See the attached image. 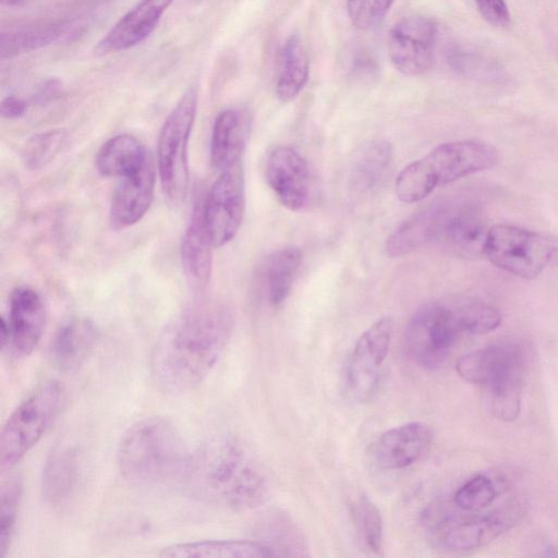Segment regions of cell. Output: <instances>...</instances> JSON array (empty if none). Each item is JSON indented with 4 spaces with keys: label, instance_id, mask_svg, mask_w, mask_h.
<instances>
[{
    "label": "cell",
    "instance_id": "e0dca14e",
    "mask_svg": "<svg viewBox=\"0 0 558 558\" xmlns=\"http://www.w3.org/2000/svg\"><path fill=\"white\" fill-rule=\"evenodd\" d=\"M155 183L156 170L150 155L136 171L120 178L109 213L114 230L128 229L145 216L154 198Z\"/></svg>",
    "mask_w": 558,
    "mask_h": 558
},
{
    "label": "cell",
    "instance_id": "d590c367",
    "mask_svg": "<svg viewBox=\"0 0 558 558\" xmlns=\"http://www.w3.org/2000/svg\"><path fill=\"white\" fill-rule=\"evenodd\" d=\"M393 0H347L351 23L360 29H372L379 25Z\"/></svg>",
    "mask_w": 558,
    "mask_h": 558
},
{
    "label": "cell",
    "instance_id": "7a4b0ae2",
    "mask_svg": "<svg viewBox=\"0 0 558 558\" xmlns=\"http://www.w3.org/2000/svg\"><path fill=\"white\" fill-rule=\"evenodd\" d=\"M182 480L199 500L236 511L257 508L269 496L259 465L229 436L211 438L191 453Z\"/></svg>",
    "mask_w": 558,
    "mask_h": 558
},
{
    "label": "cell",
    "instance_id": "484cf974",
    "mask_svg": "<svg viewBox=\"0 0 558 558\" xmlns=\"http://www.w3.org/2000/svg\"><path fill=\"white\" fill-rule=\"evenodd\" d=\"M310 73L306 50L298 36H290L280 52L276 81V95L279 100H293L303 89Z\"/></svg>",
    "mask_w": 558,
    "mask_h": 558
},
{
    "label": "cell",
    "instance_id": "4316f807",
    "mask_svg": "<svg viewBox=\"0 0 558 558\" xmlns=\"http://www.w3.org/2000/svg\"><path fill=\"white\" fill-rule=\"evenodd\" d=\"M301 262L302 252L295 246L279 248L267 257L264 281L271 306H280L289 296Z\"/></svg>",
    "mask_w": 558,
    "mask_h": 558
},
{
    "label": "cell",
    "instance_id": "5b68a950",
    "mask_svg": "<svg viewBox=\"0 0 558 558\" xmlns=\"http://www.w3.org/2000/svg\"><path fill=\"white\" fill-rule=\"evenodd\" d=\"M498 161V151L480 141L441 144L407 166L396 180V195L403 203H417L436 187L486 170Z\"/></svg>",
    "mask_w": 558,
    "mask_h": 558
},
{
    "label": "cell",
    "instance_id": "4dcf8cb0",
    "mask_svg": "<svg viewBox=\"0 0 558 558\" xmlns=\"http://www.w3.org/2000/svg\"><path fill=\"white\" fill-rule=\"evenodd\" d=\"M353 522L364 547L373 554L383 548V519L377 506L364 495H360L351 505Z\"/></svg>",
    "mask_w": 558,
    "mask_h": 558
},
{
    "label": "cell",
    "instance_id": "d6a6232c",
    "mask_svg": "<svg viewBox=\"0 0 558 558\" xmlns=\"http://www.w3.org/2000/svg\"><path fill=\"white\" fill-rule=\"evenodd\" d=\"M497 495L494 480L486 474H477L456 490L452 501L462 510L480 512L492 505Z\"/></svg>",
    "mask_w": 558,
    "mask_h": 558
},
{
    "label": "cell",
    "instance_id": "603a6c76",
    "mask_svg": "<svg viewBox=\"0 0 558 558\" xmlns=\"http://www.w3.org/2000/svg\"><path fill=\"white\" fill-rule=\"evenodd\" d=\"M98 339L95 324L86 317H75L59 327L51 344L52 362L63 371L82 365L93 352Z\"/></svg>",
    "mask_w": 558,
    "mask_h": 558
},
{
    "label": "cell",
    "instance_id": "8fae6325",
    "mask_svg": "<svg viewBox=\"0 0 558 558\" xmlns=\"http://www.w3.org/2000/svg\"><path fill=\"white\" fill-rule=\"evenodd\" d=\"M558 253V243L538 232L511 225L489 228L484 255L498 268L522 279H534Z\"/></svg>",
    "mask_w": 558,
    "mask_h": 558
},
{
    "label": "cell",
    "instance_id": "60d3db41",
    "mask_svg": "<svg viewBox=\"0 0 558 558\" xmlns=\"http://www.w3.org/2000/svg\"><path fill=\"white\" fill-rule=\"evenodd\" d=\"M1 1H2V3L8 4V5H14L20 2V0H1Z\"/></svg>",
    "mask_w": 558,
    "mask_h": 558
},
{
    "label": "cell",
    "instance_id": "277c9868",
    "mask_svg": "<svg viewBox=\"0 0 558 558\" xmlns=\"http://www.w3.org/2000/svg\"><path fill=\"white\" fill-rule=\"evenodd\" d=\"M190 454L170 420L149 416L125 432L118 447L117 461L126 481L151 486L182 478Z\"/></svg>",
    "mask_w": 558,
    "mask_h": 558
},
{
    "label": "cell",
    "instance_id": "44dd1931",
    "mask_svg": "<svg viewBox=\"0 0 558 558\" xmlns=\"http://www.w3.org/2000/svg\"><path fill=\"white\" fill-rule=\"evenodd\" d=\"M250 132V119L239 109L221 111L213 126L210 162L215 170L223 172L241 165Z\"/></svg>",
    "mask_w": 558,
    "mask_h": 558
},
{
    "label": "cell",
    "instance_id": "8d00e7d4",
    "mask_svg": "<svg viewBox=\"0 0 558 558\" xmlns=\"http://www.w3.org/2000/svg\"><path fill=\"white\" fill-rule=\"evenodd\" d=\"M450 60L459 71L478 78L495 80L501 74V70L496 63L478 54L457 51L452 52Z\"/></svg>",
    "mask_w": 558,
    "mask_h": 558
},
{
    "label": "cell",
    "instance_id": "74e56055",
    "mask_svg": "<svg viewBox=\"0 0 558 558\" xmlns=\"http://www.w3.org/2000/svg\"><path fill=\"white\" fill-rule=\"evenodd\" d=\"M483 19L493 26L506 27L511 16L505 0H475Z\"/></svg>",
    "mask_w": 558,
    "mask_h": 558
},
{
    "label": "cell",
    "instance_id": "8992f818",
    "mask_svg": "<svg viewBox=\"0 0 558 558\" xmlns=\"http://www.w3.org/2000/svg\"><path fill=\"white\" fill-rule=\"evenodd\" d=\"M524 361L519 344L500 342L460 356L456 371L465 381L484 389L495 417L511 422L520 413Z\"/></svg>",
    "mask_w": 558,
    "mask_h": 558
},
{
    "label": "cell",
    "instance_id": "7c38bea8",
    "mask_svg": "<svg viewBox=\"0 0 558 558\" xmlns=\"http://www.w3.org/2000/svg\"><path fill=\"white\" fill-rule=\"evenodd\" d=\"M393 323L383 317L369 326L357 339L345 367V386L351 397L360 402L376 392L383 364L387 357Z\"/></svg>",
    "mask_w": 558,
    "mask_h": 558
},
{
    "label": "cell",
    "instance_id": "6da1fadb",
    "mask_svg": "<svg viewBox=\"0 0 558 558\" xmlns=\"http://www.w3.org/2000/svg\"><path fill=\"white\" fill-rule=\"evenodd\" d=\"M233 314L219 302H201L175 316L150 354V373L165 392L181 395L198 387L220 360L233 330Z\"/></svg>",
    "mask_w": 558,
    "mask_h": 558
},
{
    "label": "cell",
    "instance_id": "836d02e7",
    "mask_svg": "<svg viewBox=\"0 0 558 558\" xmlns=\"http://www.w3.org/2000/svg\"><path fill=\"white\" fill-rule=\"evenodd\" d=\"M64 130H51L31 137L23 147L24 165L31 170L45 167L60 150L65 141Z\"/></svg>",
    "mask_w": 558,
    "mask_h": 558
},
{
    "label": "cell",
    "instance_id": "52a82bcc",
    "mask_svg": "<svg viewBox=\"0 0 558 558\" xmlns=\"http://www.w3.org/2000/svg\"><path fill=\"white\" fill-rule=\"evenodd\" d=\"M66 389L51 379L37 386L14 409L0 435V465L10 470L19 463L54 424L66 403Z\"/></svg>",
    "mask_w": 558,
    "mask_h": 558
},
{
    "label": "cell",
    "instance_id": "f546056e",
    "mask_svg": "<svg viewBox=\"0 0 558 558\" xmlns=\"http://www.w3.org/2000/svg\"><path fill=\"white\" fill-rule=\"evenodd\" d=\"M266 543L275 557L307 556V546L300 530L291 519L283 513H272L266 521Z\"/></svg>",
    "mask_w": 558,
    "mask_h": 558
},
{
    "label": "cell",
    "instance_id": "4fadbf2b",
    "mask_svg": "<svg viewBox=\"0 0 558 558\" xmlns=\"http://www.w3.org/2000/svg\"><path fill=\"white\" fill-rule=\"evenodd\" d=\"M245 210L242 167L220 172L203 202L207 232L215 247L229 243L240 230Z\"/></svg>",
    "mask_w": 558,
    "mask_h": 558
},
{
    "label": "cell",
    "instance_id": "1f68e13d",
    "mask_svg": "<svg viewBox=\"0 0 558 558\" xmlns=\"http://www.w3.org/2000/svg\"><path fill=\"white\" fill-rule=\"evenodd\" d=\"M22 498V481L10 475L0 488V556L4 557L11 546Z\"/></svg>",
    "mask_w": 558,
    "mask_h": 558
},
{
    "label": "cell",
    "instance_id": "9c48e42d",
    "mask_svg": "<svg viewBox=\"0 0 558 558\" xmlns=\"http://www.w3.org/2000/svg\"><path fill=\"white\" fill-rule=\"evenodd\" d=\"M198 94L190 87L166 118L158 137V173L169 203L179 206L190 182L189 142L196 117Z\"/></svg>",
    "mask_w": 558,
    "mask_h": 558
},
{
    "label": "cell",
    "instance_id": "3957f363",
    "mask_svg": "<svg viewBox=\"0 0 558 558\" xmlns=\"http://www.w3.org/2000/svg\"><path fill=\"white\" fill-rule=\"evenodd\" d=\"M489 228L484 215L474 206L433 204L412 215L390 234L386 252L391 257H400L438 244L461 257H478L484 255Z\"/></svg>",
    "mask_w": 558,
    "mask_h": 558
},
{
    "label": "cell",
    "instance_id": "83f0119b",
    "mask_svg": "<svg viewBox=\"0 0 558 558\" xmlns=\"http://www.w3.org/2000/svg\"><path fill=\"white\" fill-rule=\"evenodd\" d=\"M70 25L65 21L45 22L3 32L1 58H12L48 46L65 35Z\"/></svg>",
    "mask_w": 558,
    "mask_h": 558
},
{
    "label": "cell",
    "instance_id": "2e32d148",
    "mask_svg": "<svg viewBox=\"0 0 558 558\" xmlns=\"http://www.w3.org/2000/svg\"><path fill=\"white\" fill-rule=\"evenodd\" d=\"M266 179L287 209L299 211L306 206L311 193L310 168L295 149L289 146L274 149L266 161Z\"/></svg>",
    "mask_w": 558,
    "mask_h": 558
},
{
    "label": "cell",
    "instance_id": "ba28073f",
    "mask_svg": "<svg viewBox=\"0 0 558 558\" xmlns=\"http://www.w3.org/2000/svg\"><path fill=\"white\" fill-rule=\"evenodd\" d=\"M480 512L462 510L452 500L438 501L424 510L422 522L436 546L463 553L486 545L517 520V511L509 508L490 513Z\"/></svg>",
    "mask_w": 558,
    "mask_h": 558
},
{
    "label": "cell",
    "instance_id": "d6986e66",
    "mask_svg": "<svg viewBox=\"0 0 558 558\" xmlns=\"http://www.w3.org/2000/svg\"><path fill=\"white\" fill-rule=\"evenodd\" d=\"M432 444L430 428L421 422H411L383 433L372 447L378 466L400 470L420 460Z\"/></svg>",
    "mask_w": 558,
    "mask_h": 558
},
{
    "label": "cell",
    "instance_id": "9a60e30c",
    "mask_svg": "<svg viewBox=\"0 0 558 558\" xmlns=\"http://www.w3.org/2000/svg\"><path fill=\"white\" fill-rule=\"evenodd\" d=\"M437 25L426 16L412 15L397 22L389 32L388 54L393 68L408 76L427 72L435 56Z\"/></svg>",
    "mask_w": 558,
    "mask_h": 558
},
{
    "label": "cell",
    "instance_id": "cb8c5ba5",
    "mask_svg": "<svg viewBox=\"0 0 558 558\" xmlns=\"http://www.w3.org/2000/svg\"><path fill=\"white\" fill-rule=\"evenodd\" d=\"M159 556L171 558H269L272 550L259 542L219 539L174 544L161 549Z\"/></svg>",
    "mask_w": 558,
    "mask_h": 558
},
{
    "label": "cell",
    "instance_id": "f35d334b",
    "mask_svg": "<svg viewBox=\"0 0 558 558\" xmlns=\"http://www.w3.org/2000/svg\"><path fill=\"white\" fill-rule=\"evenodd\" d=\"M27 109V102L14 95L7 96L2 99L0 111L5 119H16L22 117Z\"/></svg>",
    "mask_w": 558,
    "mask_h": 558
},
{
    "label": "cell",
    "instance_id": "e575fe53",
    "mask_svg": "<svg viewBox=\"0 0 558 558\" xmlns=\"http://www.w3.org/2000/svg\"><path fill=\"white\" fill-rule=\"evenodd\" d=\"M459 304L465 333H487L501 323V315L494 306L471 299H459Z\"/></svg>",
    "mask_w": 558,
    "mask_h": 558
},
{
    "label": "cell",
    "instance_id": "d4e9b609",
    "mask_svg": "<svg viewBox=\"0 0 558 558\" xmlns=\"http://www.w3.org/2000/svg\"><path fill=\"white\" fill-rule=\"evenodd\" d=\"M149 155L135 136L119 134L101 145L95 165L101 175L120 179L136 171Z\"/></svg>",
    "mask_w": 558,
    "mask_h": 558
},
{
    "label": "cell",
    "instance_id": "7402d4cb",
    "mask_svg": "<svg viewBox=\"0 0 558 558\" xmlns=\"http://www.w3.org/2000/svg\"><path fill=\"white\" fill-rule=\"evenodd\" d=\"M214 244L207 232L203 202L195 204L191 220L181 242V262L184 274L195 288L203 289L210 280Z\"/></svg>",
    "mask_w": 558,
    "mask_h": 558
},
{
    "label": "cell",
    "instance_id": "ac0fdd59",
    "mask_svg": "<svg viewBox=\"0 0 558 558\" xmlns=\"http://www.w3.org/2000/svg\"><path fill=\"white\" fill-rule=\"evenodd\" d=\"M82 478V456L72 442H61L46 458L41 474L45 501L54 509L70 505L75 498Z\"/></svg>",
    "mask_w": 558,
    "mask_h": 558
},
{
    "label": "cell",
    "instance_id": "ffe728a7",
    "mask_svg": "<svg viewBox=\"0 0 558 558\" xmlns=\"http://www.w3.org/2000/svg\"><path fill=\"white\" fill-rule=\"evenodd\" d=\"M173 0H140L95 47L97 54L128 50L143 43L157 27Z\"/></svg>",
    "mask_w": 558,
    "mask_h": 558
},
{
    "label": "cell",
    "instance_id": "5bb4252c",
    "mask_svg": "<svg viewBox=\"0 0 558 558\" xmlns=\"http://www.w3.org/2000/svg\"><path fill=\"white\" fill-rule=\"evenodd\" d=\"M45 324L40 295L29 288H16L10 296L8 316L1 318L2 351L13 359L27 357L39 343Z\"/></svg>",
    "mask_w": 558,
    "mask_h": 558
},
{
    "label": "cell",
    "instance_id": "f1b7e54d",
    "mask_svg": "<svg viewBox=\"0 0 558 558\" xmlns=\"http://www.w3.org/2000/svg\"><path fill=\"white\" fill-rule=\"evenodd\" d=\"M391 154V146L385 141H373L363 145L352 161V187L364 192L376 186L389 167Z\"/></svg>",
    "mask_w": 558,
    "mask_h": 558
},
{
    "label": "cell",
    "instance_id": "ab89813d",
    "mask_svg": "<svg viewBox=\"0 0 558 558\" xmlns=\"http://www.w3.org/2000/svg\"><path fill=\"white\" fill-rule=\"evenodd\" d=\"M62 89V84L57 78H48L38 85L33 99L36 102H46L53 99Z\"/></svg>",
    "mask_w": 558,
    "mask_h": 558
},
{
    "label": "cell",
    "instance_id": "30bf717a",
    "mask_svg": "<svg viewBox=\"0 0 558 558\" xmlns=\"http://www.w3.org/2000/svg\"><path fill=\"white\" fill-rule=\"evenodd\" d=\"M465 333L459 300L429 302L407 325L404 345L410 357L425 368L442 366Z\"/></svg>",
    "mask_w": 558,
    "mask_h": 558
}]
</instances>
